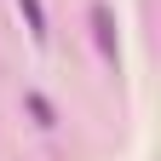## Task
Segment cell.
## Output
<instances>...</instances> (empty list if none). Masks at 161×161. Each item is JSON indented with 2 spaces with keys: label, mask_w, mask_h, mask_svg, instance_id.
Here are the masks:
<instances>
[{
  "label": "cell",
  "mask_w": 161,
  "mask_h": 161,
  "mask_svg": "<svg viewBox=\"0 0 161 161\" xmlns=\"http://www.w3.org/2000/svg\"><path fill=\"white\" fill-rule=\"evenodd\" d=\"M86 23H92V40H98V52H104V64H121V35H115V12L104 6V0H92Z\"/></svg>",
  "instance_id": "cell-1"
},
{
  "label": "cell",
  "mask_w": 161,
  "mask_h": 161,
  "mask_svg": "<svg viewBox=\"0 0 161 161\" xmlns=\"http://www.w3.org/2000/svg\"><path fill=\"white\" fill-rule=\"evenodd\" d=\"M17 12H23V23H29V35L40 40V46H46V6H40V0H17Z\"/></svg>",
  "instance_id": "cell-2"
},
{
  "label": "cell",
  "mask_w": 161,
  "mask_h": 161,
  "mask_svg": "<svg viewBox=\"0 0 161 161\" xmlns=\"http://www.w3.org/2000/svg\"><path fill=\"white\" fill-rule=\"evenodd\" d=\"M29 115L40 121V127H52V104H46V98H40V92H29Z\"/></svg>",
  "instance_id": "cell-3"
}]
</instances>
